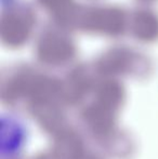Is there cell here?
<instances>
[{
  "label": "cell",
  "instance_id": "6da1fadb",
  "mask_svg": "<svg viewBox=\"0 0 158 159\" xmlns=\"http://www.w3.org/2000/svg\"><path fill=\"white\" fill-rule=\"evenodd\" d=\"M19 124V121L10 118L8 124H4L8 128L6 129L4 127H2V134H7L8 135L7 138H2V144L8 142V145L2 148V152L7 151L9 153V155H12L13 153H15L16 149L19 151L20 145L23 142L24 130Z\"/></svg>",
  "mask_w": 158,
  "mask_h": 159
}]
</instances>
